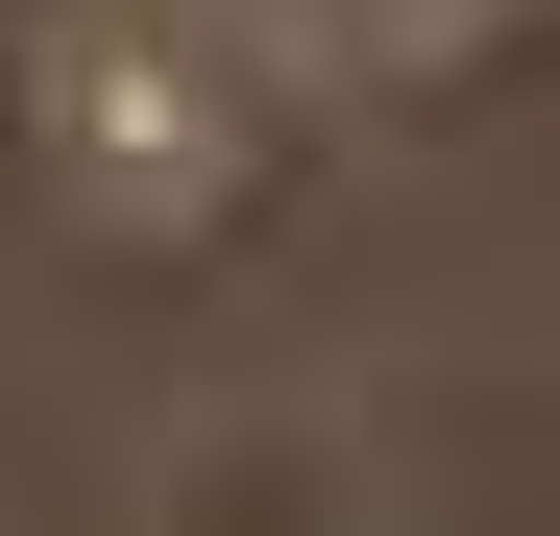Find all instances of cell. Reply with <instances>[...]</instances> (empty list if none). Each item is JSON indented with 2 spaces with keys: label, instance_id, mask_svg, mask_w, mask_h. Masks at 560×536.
Listing matches in <instances>:
<instances>
[{
  "label": "cell",
  "instance_id": "1",
  "mask_svg": "<svg viewBox=\"0 0 560 536\" xmlns=\"http://www.w3.org/2000/svg\"><path fill=\"white\" fill-rule=\"evenodd\" d=\"M0 123H25V171H49L73 244L171 268V244H220L268 196L293 49H268L244 0H25V25H0Z\"/></svg>",
  "mask_w": 560,
  "mask_h": 536
},
{
  "label": "cell",
  "instance_id": "2",
  "mask_svg": "<svg viewBox=\"0 0 560 536\" xmlns=\"http://www.w3.org/2000/svg\"><path fill=\"white\" fill-rule=\"evenodd\" d=\"M244 25L293 49V98H390V73H463L512 0H244Z\"/></svg>",
  "mask_w": 560,
  "mask_h": 536
}]
</instances>
